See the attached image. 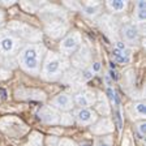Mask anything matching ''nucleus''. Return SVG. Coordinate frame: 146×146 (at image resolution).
Masks as SVG:
<instances>
[{
	"instance_id": "obj_25",
	"label": "nucleus",
	"mask_w": 146,
	"mask_h": 146,
	"mask_svg": "<svg viewBox=\"0 0 146 146\" xmlns=\"http://www.w3.org/2000/svg\"><path fill=\"white\" fill-rule=\"evenodd\" d=\"M74 124V119H73V115L69 112H61L60 113V121H59V125H63V127H69V125Z\"/></svg>"
},
{
	"instance_id": "obj_24",
	"label": "nucleus",
	"mask_w": 146,
	"mask_h": 146,
	"mask_svg": "<svg viewBox=\"0 0 146 146\" xmlns=\"http://www.w3.org/2000/svg\"><path fill=\"white\" fill-rule=\"evenodd\" d=\"M93 146H113V137L111 134L97 137L94 140V145Z\"/></svg>"
},
{
	"instance_id": "obj_30",
	"label": "nucleus",
	"mask_w": 146,
	"mask_h": 146,
	"mask_svg": "<svg viewBox=\"0 0 146 146\" xmlns=\"http://www.w3.org/2000/svg\"><path fill=\"white\" fill-rule=\"evenodd\" d=\"M64 5L73 9V11H80V8H81V3H78V1H74V3H68V1H65Z\"/></svg>"
},
{
	"instance_id": "obj_32",
	"label": "nucleus",
	"mask_w": 146,
	"mask_h": 146,
	"mask_svg": "<svg viewBox=\"0 0 146 146\" xmlns=\"http://www.w3.org/2000/svg\"><path fill=\"white\" fill-rule=\"evenodd\" d=\"M77 146H93L91 142H88V141H82V142L77 143Z\"/></svg>"
},
{
	"instance_id": "obj_12",
	"label": "nucleus",
	"mask_w": 146,
	"mask_h": 146,
	"mask_svg": "<svg viewBox=\"0 0 146 146\" xmlns=\"http://www.w3.org/2000/svg\"><path fill=\"white\" fill-rule=\"evenodd\" d=\"M16 99L20 100H38V102H44L46 93L39 89H29V88H20L15 91Z\"/></svg>"
},
{
	"instance_id": "obj_18",
	"label": "nucleus",
	"mask_w": 146,
	"mask_h": 146,
	"mask_svg": "<svg viewBox=\"0 0 146 146\" xmlns=\"http://www.w3.org/2000/svg\"><path fill=\"white\" fill-rule=\"evenodd\" d=\"M145 12H146V3L143 0H140L136 3V8H134V15H133V20H134V26L138 29V31L142 30L143 24H145Z\"/></svg>"
},
{
	"instance_id": "obj_11",
	"label": "nucleus",
	"mask_w": 146,
	"mask_h": 146,
	"mask_svg": "<svg viewBox=\"0 0 146 146\" xmlns=\"http://www.w3.org/2000/svg\"><path fill=\"white\" fill-rule=\"evenodd\" d=\"M50 106L54 107L55 110H58L59 112H69L74 110V103H73V97L69 93H59L58 95H55L51 99Z\"/></svg>"
},
{
	"instance_id": "obj_31",
	"label": "nucleus",
	"mask_w": 146,
	"mask_h": 146,
	"mask_svg": "<svg viewBox=\"0 0 146 146\" xmlns=\"http://www.w3.org/2000/svg\"><path fill=\"white\" fill-rule=\"evenodd\" d=\"M4 18H5V13H4V11L1 8H0V25L4 22Z\"/></svg>"
},
{
	"instance_id": "obj_26",
	"label": "nucleus",
	"mask_w": 146,
	"mask_h": 146,
	"mask_svg": "<svg viewBox=\"0 0 146 146\" xmlns=\"http://www.w3.org/2000/svg\"><path fill=\"white\" fill-rule=\"evenodd\" d=\"M145 129H146L145 120L136 121V131H137V134H138V137H140L141 140H143V137H145Z\"/></svg>"
},
{
	"instance_id": "obj_13",
	"label": "nucleus",
	"mask_w": 146,
	"mask_h": 146,
	"mask_svg": "<svg viewBox=\"0 0 146 146\" xmlns=\"http://www.w3.org/2000/svg\"><path fill=\"white\" fill-rule=\"evenodd\" d=\"M60 113L58 110L51 106H42L38 111V119L43 124L47 125H59L60 121Z\"/></svg>"
},
{
	"instance_id": "obj_4",
	"label": "nucleus",
	"mask_w": 146,
	"mask_h": 146,
	"mask_svg": "<svg viewBox=\"0 0 146 146\" xmlns=\"http://www.w3.org/2000/svg\"><path fill=\"white\" fill-rule=\"evenodd\" d=\"M26 44L18 36L7 29H0V58L12 59L17 56L21 48Z\"/></svg>"
},
{
	"instance_id": "obj_27",
	"label": "nucleus",
	"mask_w": 146,
	"mask_h": 146,
	"mask_svg": "<svg viewBox=\"0 0 146 146\" xmlns=\"http://www.w3.org/2000/svg\"><path fill=\"white\" fill-rule=\"evenodd\" d=\"M107 95H108V98L111 99V102H112L115 106H117V104H119V99H117V97H116L115 90H113L111 86H107Z\"/></svg>"
},
{
	"instance_id": "obj_17",
	"label": "nucleus",
	"mask_w": 146,
	"mask_h": 146,
	"mask_svg": "<svg viewBox=\"0 0 146 146\" xmlns=\"http://www.w3.org/2000/svg\"><path fill=\"white\" fill-rule=\"evenodd\" d=\"M102 7L103 5L99 1H85V3H81L80 12L89 18H95L97 16L100 15Z\"/></svg>"
},
{
	"instance_id": "obj_15",
	"label": "nucleus",
	"mask_w": 146,
	"mask_h": 146,
	"mask_svg": "<svg viewBox=\"0 0 146 146\" xmlns=\"http://www.w3.org/2000/svg\"><path fill=\"white\" fill-rule=\"evenodd\" d=\"M121 38L123 42L125 44H131V46H137L140 44V39H141V33L138 31L136 26L133 24H125L121 27Z\"/></svg>"
},
{
	"instance_id": "obj_33",
	"label": "nucleus",
	"mask_w": 146,
	"mask_h": 146,
	"mask_svg": "<svg viewBox=\"0 0 146 146\" xmlns=\"http://www.w3.org/2000/svg\"><path fill=\"white\" fill-rule=\"evenodd\" d=\"M1 64H3V59L0 58V67H1Z\"/></svg>"
},
{
	"instance_id": "obj_19",
	"label": "nucleus",
	"mask_w": 146,
	"mask_h": 146,
	"mask_svg": "<svg viewBox=\"0 0 146 146\" xmlns=\"http://www.w3.org/2000/svg\"><path fill=\"white\" fill-rule=\"evenodd\" d=\"M95 112L97 113H100L102 116H104V117H108L110 113H111V107H110L108 104V100H107V98L104 97L103 94H99L97 95V102H95Z\"/></svg>"
},
{
	"instance_id": "obj_22",
	"label": "nucleus",
	"mask_w": 146,
	"mask_h": 146,
	"mask_svg": "<svg viewBox=\"0 0 146 146\" xmlns=\"http://www.w3.org/2000/svg\"><path fill=\"white\" fill-rule=\"evenodd\" d=\"M46 4V1H21L20 5L27 13H35Z\"/></svg>"
},
{
	"instance_id": "obj_6",
	"label": "nucleus",
	"mask_w": 146,
	"mask_h": 146,
	"mask_svg": "<svg viewBox=\"0 0 146 146\" xmlns=\"http://www.w3.org/2000/svg\"><path fill=\"white\" fill-rule=\"evenodd\" d=\"M38 13H39V17L43 21V24L50 22V21H55V20H64V21H68L67 11L59 5H55V4L46 3L38 11Z\"/></svg>"
},
{
	"instance_id": "obj_5",
	"label": "nucleus",
	"mask_w": 146,
	"mask_h": 146,
	"mask_svg": "<svg viewBox=\"0 0 146 146\" xmlns=\"http://www.w3.org/2000/svg\"><path fill=\"white\" fill-rule=\"evenodd\" d=\"M82 44V35L80 31L72 30L68 31L67 35L63 36L59 43V48H60V54L64 56H72L77 50L80 48V46Z\"/></svg>"
},
{
	"instance_id": "obj_7",
	"label": "nucleus",
	"mask_w": 146,
	"mask_h": 146,
	"mask_svg": "<svg viewBox=\"0 0 146 146\" xmlns=\"http://www.w3.org/2000/svg\"><path fill=\"white\" fill-rule=\"evenodd\" d=\"M73 103L77 108H90L97 102V91L90 88H82L74 93Z\"/></svg>"
},
{
	"instance_id": "obj_34",
	"label": "nucleus",
	"mask_w": 146,
	"mask_h": 146,
	"mask_svg": "<svg viewBox=\"0 0 146 146\" xmlns=\"http://www.w3.org/2000/svg\"><path fill=\"white\" fill-rule=\"evenodd\" d=\"M0 99H1V98H0Z\"/></svg>"
},
{
	"instance_id": "obj_21",
	"label": "nucleus",
	"mask_w": 146,
	"mask_h": 146,
	"mask_svg": "<svg viewBox=\"0 0 146 146\" xmlns=\"http://www.w3.org/2000/svg\"><path fill=\"white\" fill-rule=\"evenodd\" d=\"M112 58H113V61L117 64H129L132 60V55H131L129 50L120 51V50H117V48H113Z\"/></svg>"
},
{
	"instance_id": "obj_20",
	"label": "nucleus",
	"mask_w": 146,
	"mask_h": 146,
	"mask_svg": "<svg viewBox=\"0 0 146 146\" xmlns=\"http://www.w3.org/2000/svg\"><path fill=\"white\" fill-rule=\"evenodd\" d=\"M106 8L112 13H123L128 9V1H125V0H108V1H106Z\"/></svg>"
},
{
	"instance_id": "obj_2",
	"label": "nucleus",
	"mask_w": 146,
	"mask_h": 146,
	"mask_svg": "<svg viewBox=\"0 0 146 146\" xmlns=\"http://www.w3.org/2000/svg\"><path fill=\"white\" fill-rule=\"evenodd\" d=\"M69 67L70 61L67 56L54 51H47L44 55V59H43L39 76L44 81H59L64 73L69 69Z\"/></svg>"
},
{
	"instance_id": "obj_28",
	"label": "nucleus",
	"mask_w": 146,
	"mask_h": 146,
	"mask_svg": "<svg viewBox=\"0 0 146 146\" xmlns=\"http://www.w3.org/2000/svg\"><path fill=\"white\" fill-rule=\"evenodd\" d=\"M58 146H77L74 141L69 140V138H60L58 142Z\"/></svg>"
},
{
	"instance_id": "obj_14",
	"label": "nucleus",
	"mask_w": 146,
	"mask_h": 146,
	"mask_svg": "<svg viewBox=\"0 0 146 146\" xmlns=\"http://www.w3.org/2000/svg\"><path fill=\"white\" fill-rule=\"evenodd\" d=\"M113 127H115L113 121L110 117H102L98 119L93 125H90V132L97 137L107 136V134H111L113 132Z\"/></svg>"
},
{
	"instance_id": "obj_23",
	"label": "nucleus",
	"mask_w": 146,
	"mask_h": 146,
	"mask_svg": "<svg viewBox=\"0 0 146 146\" xmlns=\"http://www.w3.org/2000/svg\"><path fill=\"white\" fill-rule=\"evenodd\" d=\"M27 146H44V137L39 132H31L27 138Z\"/></svg>"
},
{
	"instance_id": "obj_29",
	"label": "nucleus",
	"mask_w": 146,
	"mask_h": 146,
	"mask_svg": "<svg viewBox=\"0 0 146 146\" xmlns=\"http://www.w3.org/2000/svg\"><path fill=\"white\" fill-rule=\"evenodd\" d=\"M89 68L91 69V72L94 73H98L100 70V68H102V64H100V61H91L90 65H89Z\"/></svg>"
},
{
	"instance_id": "obj_9",
	"label": "nucleus",
	"mask_w": 146,
	"mask_h": 146,
	"mask_svg": "<svg viewBox=\"0 0 146 146\" xmlns=\"http://www.w3.org/2000/svg\"><path fill=\"white\" fill-rule=\"evenodd\" d=\"M69 61L73 67H74V69H77V70H82V69H85V68H88L91 63L90 48L86 44H81L80 48L72 55V59Z\"/></svg>"
},
{
	"instance_id": "obj_10",
	"label": "nucleus",
	"mask_w": 146,
	"mask_h": 146,
	"mask_svg": "<svg viewBox=\"0 0 146 146\" xmlns=\"http://www.w3.org/2000/svg\"><path fill=\"white\" fill-rule=\"evenodd\" d=\"M72 115L74 121L82 127H90L99 119L93 108H74Z\"/></svg>"
},
{
	"instance_id": "obj_1",
	"label": "nucleus",
	"mask_w": 146,
	"mask_h": 146,
	"mask_svg": "<svg viewBox=\"0 0 146 146\" xmlns=\"http://www.w3.org/2000/svg\"><path fill=\"white\" fill-rule=\"evenodd\" d=\"M47 48L43 43H26L17 54V63L24 72L31 76H39Z\"/></svg>"
},
{
	"instance_id": "obj_8",
	"label": "nucleus",
	"mask_w": 146,
	"mask_h": 146,
	"mask_svg": "<svg viewBox=\"0 0 146 146\" xmlns=\"http://www.w3.org/2000/svg\"><path fill=\"white\" fill-rule=\"evenodd\" d=\"M43 30L54 39H60L69 31V25H68V21H64V20H55V21L43 24Z\"/></svg>"
},
{
	"instance_id": "obj_16",
	"label": "nucleus",
	"mask_w": 146,
	"mask_h": 146,
	"mask_svg": "<svg viewBox=\"0 0 146 146\" xmlns=\"http://www.w3.org/2000/svg\"><path fill=\"white\" fill-rule=\"evenodd\" d=\"M127 113L131 116V119L134 120V121L145 120V116H146V104H145V102L140 100V102H133V103H131L127 108Z\"/></svg>"
},
{
	"instance_id": "obj_3",
	"label": "nucleus",
	"mask_w": 146,
	"mask_h": 146,
	"mask_svg": "<svg viewBox=\"0 0 146 146\" xmlns=\"http://www.w3.org/2000/svg\"><path fill=\"white\" fill-rule=\"evenodd\" d=\"M7 30L13 33L25 43H40L43 38V31L40 29L22 21H9L7 24Z\"/></svg>"
}]
</instances>
